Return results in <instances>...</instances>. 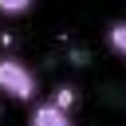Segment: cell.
<instances>
[{
    "mask_svg": "<svg viewBox=\"0 0 126 126\" xmlns=\"http://www.w3.org/2000/svg\"><path fill=\"white\" fill-rule=\"evenodd\" d=\"M0 94L12 102H35L39 94V75L20 59V55H0Z\"/></svg>",
    "mask_w": 126,
    "mask_h": 126,
    "instance_id": "6da1fadb",
    "label": "cell"
},
{
    "mask_svg": "<svg viewBox=\"0 0 126 126\" xmlns=\"http://www.w3.org/2000/svg\"><path fill=\"white\" fill-rule=\"evenodd\" d=\"M28 126H75V118H71V110H63L51 98H43V102H32Z\"/></svg>",
    "mask_w": 126,
    "mask_h": 126,
    "instance_id": "7a4b0ae2",
    "label": "cell"
},
{
    "mask_svg": "<svg viewBox=\"0 0 126 126\" xmlns=\"http://www.w3.org/2000/svg\"><path fill=\"white\" fill-rule=\"evenodd\" d=\"M106 47L126 63V20H114V24L106 28Z\"/></svg>",
    "mask_w": 126,
    "mask_h": 126,
    "instance_id": "3957f363",
    "label": "cell"
},
{
    "mask_svg": "<svg viewBox=\"0 0 126 126\" xmlns=\"http://www.w3.org/2000/svg\"><path fill=\"white\" fill-rule=\"evenodd\" d=\"M35 8V0H0V16L4 20H16V16H28Z\"/></svg>",
    "mask_w": 126,
    "mask_h": 126,
    "instance_id": "277c9868",
    "label": "cell"
},
{
    "mask_svg": "<svg viewBox=\"0 0 126 126\" xmlns=\"http://www.w3.org/2000/svg\"><path fill=\"white\" fill-rule=\"evenodd\" d=\"M75 98H79V94H75V87H67V83H59V87L51 91V102L63 106V110H75Z\"/></svg>",
    "mask_w": 126,
    "mask_h": 126,
    "instance_id": "5b68a950",
    "label": "cell"
}]
</instances>
